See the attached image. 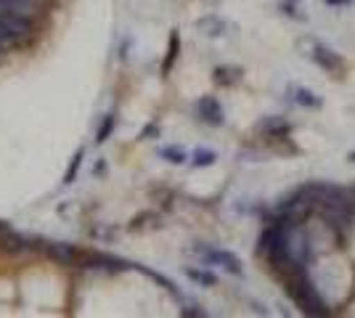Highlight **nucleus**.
Here are the masks:
<instances>
[{"mask_svg": "<svg viewBox=\"0 0 355 318\" xmlns=\"http://www.w3.org/2000/svg\"><path fill=\"white\" fill-rule=\"evenodd\" d=\"M30 19H21L16 14H8L0 8V48H14L19 43H24L30 37Z\"/></svg>", "mask_w": 355, "mask_h": 318, "instance_id": "nucleus-1", "label": "nucleus"}, {"mask_svg": "<svg viewBox=\"0 0 355 318\" xmlns=\"http://www.w3.org/2000/svg\"><path fill=\"white\" fill-rule=\"evenodd\" d=\"M196 30H202L207 37H223L225 35V21H220L218 16H205L196 21Z\"/></svg>", "mask_w": 355, "mask_h": 318, "instance_id": "nucleus-5", "label": "nucleus"}, {"mask_svg": "<svg viewBox=\"0 0 355 318\" xmlns=\"http://www.w3.org/2000/svg\"><path fill=\"white\" fill-rule=\"evenodd\" d=\"M196 112H199V117L209 125H223L225 117H223V106L212 98V96H205V98H199L196 101Z\"/></svg>", "mask_w": 355, "mask_h": 318, "instance_id": "nucleus-3", "label": "nucleus"}, {"mask_svg": "<svg viewBox=\"0 0 355 318\" xmlns=\"http://www.w3.org/2000/svg\"><path fill=\"white\" fill-rule=\"evenodd\" d=\"M80 162H83V152L74 157V162L72 167H69V173H67V183H72L74 181V175H77V167H80Z\"/></svg>", "mask_w": 355, "mask_h": 318, "instance_id": "nucleus-13", "label": "nucleus"}, {"mask_svg": "<svg viewBox=\"0 0 355 318\" xmlns=\"http://www.w3.org/2000/svg\"><path fill=\"white\" fill-rule=\"evenodd\" d=\"M289 122L279 120V117H268V120L260 122V130H268V133H289Z\"/></svg>", "mask_w": 355, "mask_h": 318, "instance_id": "nucleus-10", "label": "nucleus"}, {"mask_svg": "<svg viewBox=\"0 0 355 318\" xmlns=\"http://www.w3.org/2000/svg\"><path fill=\"white\" fill-rule=\"evenodd\" d=\"M199 258L205 260V265H218L223 271L234 273V276H241V263L234 252H225V249H209V247H196L193 249Z\"/></svg>", "mask_w": 355, "mask_h": 318, "instance_id": "nucleus-2", "label": "nucleus"}, {"mask_svg": "<svg viewBox=\"0 0 355 318\" xmlns=\"http://www.w3.org/2000/svg\"><path fill=\"white\" fill-rule=\"evenodd\" d=\"M326 3H329V6H350L353 0H326Z\"/></svg>", "mask_w": 355, "mask_h": 318, "instance_id": "nucleus-14", "label": "nucleus"}, {"mask_svg": "<svg viewBox=\"0 0 355 318\" xmlns=\"http://www.w3.org/2000/svg\"><path fill=\"white\" fill-rule=\"evenodd\" d=\"M289 3H297V0H289Z\"/></svg>", "mask_w": 355, "mask_h": 318, "instance_id": "nucleus-17", "label": "nucleus"}, {"mask_svg": "<svg viewBox=\"0 0 355 318\" xmlns=\"http://www.w3.org/2000/svg\"><path fill=\"white\" fill-rule=\"evenodd\" d=\"M292 101L300 106H305V109H318V106L324 104L321 101V96H315L313 91H308V88H292Z\"/></svg>", "mask_w": 355, "mask_h": 318, "instance_id": "nucleus-7", "label": "nucleus"}, {"mask_svg": "<svg viewBox=\"0 0 355 318\" xmlns=\"http://www.w3.org/2000/svg\"><path fill=\"white\" fill-rule=\"evenodd\" d=\"M186 273H189V279L199 281V284H207V287H215V281H218L209 271H196V268H189Z\"/></svg>", "mask_w": 355, "mask_h": 318, "instance_id": "nucleus-12", "label": "nucleus"}, {"mask_svg": "<svg viewBox=\"0 0 355 318\" xmlns=\"http://www.w3.org/2000/svg\"><path fill=\"white\" fill-rule=\"evenodd\" d=\"M313 61H318L324 69H337L342 61H340V56H334L329 48H324L321 43H311V53H308Z\"/></svg>", "mask_w": 355, "mask_h": 318, "instance_id": "nucleus-4", "label": "nucleus"}, {"mask_svg": "<svg viewBox=\"0 0 355 318\" xmlns=\"http://www.w3.org/2000/svg\"><path fill=\"white\" fill-rule=\"evenodd\" d=\"M48 255L56 258L59 263H72L77 258V249L69 247V244H59V242H51L48 244Z\"/></svg>", "mask_w": 355, "mask_h": 318, "instance_id": "nucleus-8", "label": "nucleus"}, {"mask_svg": "<svg viewBox=\"0 0 355 318\" xmlns=\"http://www.w3.org/2000/svg\"><path fill=\"white\" fill-rule=\"evenodd\" d=\"M0 59H3V48H0Z\"/></svg>", "mask_w": 355, "mask_h": 318, "instance_id": "nucleus-16", "label": "nucleus"}, {"mask_svg": "<svg viewBox=\"0 0 355 318\" xmlns=\"http://www.w3.org/2000/svg\"><path fill=\"white\" fill-rule=\"evenodd\" d=\"M215 159H218V154L212 152V149H196V152H193V165L196 167L215 165Z\"/></svg>", "mask_w": 355, "mask_h": 318, "instance_id": "nucleus-11", "label": "nucleus"}, {"mask_svg": "<svg viewBox=\"0 0 355 318\" xmlns=\"http://www.w3.org/2000/svg\"><path fill=\"white\" fill-rule=\"evenodd\" d=\"M159 157L167 159L170 165H186V159H189V154L183 152V149H178V146H162V149H159Z\"/></svg>", "mask_w": 355, "mask_h": 318, "instance_id": "nucleus-9", "label": "nucleus"}, {"mask_svg": "<svg viewBox=\"0 0 355 318\" xmlns=\"http://www.w3.org/2000/svg\"><path fill=\"white\" fill-rule=\"evenodd\" d=\"M0 244H3V249H8V252H21V249H27V242L6 226H0Z\"/></svg>", "mask_w": 355, "mask_h": 318, "instance_id": "nucleus-6", "label": "nucleus"}, {"mask_svg": "<svg viewBox=\"0 0 355 318\" xmlns=\"http://www.w3.org/2000/svg\"><path fill=\"white\" fill-rule=\"evenodd\" d=\"M347 159H350V162H355V152H350V157H347Z\"/></svg>", "mask_w": 355, "mask_h": 318, "instance_id": "nucleus-15", "label": "nucleus"}]
</instances>
